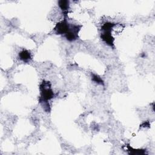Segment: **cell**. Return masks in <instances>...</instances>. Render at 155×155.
Here are the masks:
<instances>
[{"mask_svg":"<svg viewBox=\"0 0 155 155\" xmlns=\"http://www.w3.org/2000/svg\"><path fill=\"white\" fill-rule=\"evenodd\" d=\"M92 79H93V81H94L95 82H96V83H98V84H103V81H102V80L99 77V76H97V75H96V74H93V76H92Z\"/></svg>","mask_w":155,"mask_h":155,"instance_id":"6","label":"cell"},{"mask_svg":"<svg viewBox=\"0 0 155 155\" xmlns=\"http://www.w3.org/2000/svg\"><path fill=\"white\" fill-rule=\"evenodd\" d=\"M71 27V25H70L66 20H64L58 24H56L55 28H54V30L56 33V34L58 35H62V34H65L66 35L69 30H70Z\"/></svg>","mask_w":155,"mask_h":155,"instance_id":"3","label":"cell"},{"mask_svg":"<svg viewBox=\"0 0 155 155\" xmlns=\"http://www.w3.org/2000/svg\"><path fill=\"white\" fill-rule=\"evenodd\" d=\"M59 6L64 12H67L69 6V2L67 1H59Z\"/></svg>","mask_w":155,"mask_h":155,"instance_id":"5","label":"cell"},{"mask_svg":"<svg viewBox=\"0 0 155 155\" xmlns=\"http://www.w3.org/2000/svg\"><path fill=\"white\" fill-rule=\"evenodd\" d=\"M114 26V24L107 22L104 24L102 27L103 33L101 34V38L104 41H105L108 45L110 46L113 45L114 38L111 36V31Z\"/></svg>","mask_w":155,"mask_h":155,"instance_id":"1","label":"cell"},{"mask_svg":"<svg viewBox=\"0 0 155 155\" xmlns=\"http://www.w3.org/2000/svg\"><path fill=\"white\" fill-rule=\"evenodd\" d=\"M41 98L40 101L47 103V101L53 97V92L50 88L48 83H42L41 86Z\"/></svg>","mask_w":155,"mask_h":155,"instance_id":"2","label":"cell"},{"mask_svg":"<svg viewBox=\"0 0 155 155\" xmlns=\"http://www.w3.org/2000/svg\"><path fill=\"white\" fill-rule=\"evenodd\" d=\"M19 56L20 59L25 62L28 61L31 59V54L27 50L22 51L19 53Z\"/></svg>","mask_w":155,"mask_h":155,"instance_id":"4","label":"cell"}]
</instances>
